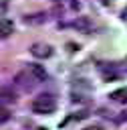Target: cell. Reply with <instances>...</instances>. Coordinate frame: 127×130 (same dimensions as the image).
Instances as JSON below:
<instances>
[{
	"mask_svg": "<svg viewBox=\"0 0 127 130\" xmlns=\"http://www.w3.org/2000/svg\"><path fill=\"white\" fill-rule=\"evenodd\" d=\"M73 26H75L79 32H91V30H93V22H91L89 16H77V18L73 20Z\"/></svg>",
	"mask_w": 127,
	"mask_h": 130,
	"instance_id": "4",
	"label": "cell"
},
{
	"mask_svg": "<svg viewBox=\"0 0 127 130\" xmlns=\"http://www.w3.org/2000/svg\"><path fill=\"white\" fill-rule=\"evenodd\" d=\"M30 53H32V57H36V59H48V57L52 55V47L46 45V43H34V45L30 47Z\"/></svg>",
	"mask_w": 127,
	"mask_h": 130,
	"instance_id": "3",
	"label": "cell"
},
{
	"mask_svg": "<svg viewBox=\"0 0 127 130\" xmlns=\"http://www.w3.org/2000/svg\"><path fill=\"white\" fill-rule=\"evenodd\" d=\"M14 83L18 85V87H22V89H26V91H30L32 87H34V83H36V79L30 75V71L26 69V71H18L16 75H14Z\"/></svg>",
	"mask_w": 127,
	"mask_h": 130,
	"instance_id": "2",
	"label": "cell"
},
{
	"mask_svg": "<svg viewBox=\"0 0 127 130\" xmlns=\"http://www.w3.org/2000/svg\"><path fill=\"white\" fill-rule=\"evenodd\" d=\"M71 8H73V10H79V8H81V2H79V0H71Z\"/></svg>",
	"mask_w": 127,
	"mask_h": 130,
	"instance_id": "11",
	"label": "cell"
},
{
	"mask_svg": "<svg viewBox=\"0 0 127 130\" xmlns=\"http://www.w3.org/2000/svg\"><path fill=\"white\" fill-rule=\"evenodd\" d=\"M0 102H2V104H12V102H16V93L12 91V87H0Z\"/></svg>",
	"mask_w": 127,
	"mask_h": 130,
	"instance_id": "7",
	"label": "cell"
},
{
	"mask_svg": "<svg viewBox=\"0 0 127 130\" xmlns=\"http://www.w3.org/2000/svg\"><path fill=\"white\" fill-rule=\"evenodd\" d=\"M46 12H36V14H28V16H24V22L26 24H32V26H38V24H42V22H46Z\"/></svg>",
	"mask_w": 127,
	"mask_h": 130,
	"instance_id": "6",
	"label": "cell"
},
{
	"mask_svg": "<svg viewBox=\"0 0 127 130\" xmlns=\"http://www.w3.org/2000/svg\"><path fill=\"white\" fill-rule=\"evenodd\" d=\"M8 120H10V114H8V110L0 108V126H2V124H6Z\"/></svg>",
	"mask_w": 127,
	"mask_h": 130,
	"instance_id": "10",
	"label": "cell"
},
{
	"mask_svg": "<svg viewBox=\"0 0 127 130\" xmlns=\"http://www.w3.org/2000/svg\"><path fill=\"white\" fill-rule=\"evenodd\" d=\"M121 16H123V18H127V8H123V12H121Z\"/></svg>",
	"mask_w": 127,
	"mask_h": 130,
	"instance_id": "14",
	"label": "cell"
},
{
	"mask_svg": "<svg viewBox=\"0 0 127 130\" xmlns=\"http://www.w3.org/2000/svg\"><path fill=\"white\" fill-rule=\"evenodd\" d=\"M56 108L54 104V98L50 93H40L32 100V112L34 114H52Z\"/></svg>",
	"mask_w": 127,
	"mask_h": 130,
	"instance_id": "1",
	"label": "cell"
},
{
	"mask_svg": "<svg viewBox=\"0 0 127 130\" xmlns=\"http://www.w3.org/2000/svg\"><path fill=\"white\" fill-rule=\"evenodd\" d=\"M28 71H30V75H32L36 81H44V79L48 77L44 65H40V63H28Z\"/></svg>",
	"mask_w": 127,
	"mask_h": 130,
	"instance_id": "5",
	"label": "cell"
},
{
	"mask_svg": "<svg viewBox=\"0 0 127 130\" xmlns=\"http://www.w3.org/2000/svg\"><path fill=\"white\" fill-rule=\"evenodd\" d=\"M115 120H117V122H125V120H127V112H121V116L115 118Z\"/></svg>",
	"mask_w": 127,
	"mask_h": 130,
	"instance_id": "12",
	"label": "cell"
},
{
	"mask_svg": "<svg viewBox=\"0 0 127 130\" xmlns=\"http://www.w3.org/2000/svg\"><path fill=\"white\" fill-rule=\"evenodd\" d=\"M111 100H115V102H127V87H121V89H115V91H111V95H109Z\"/></svg>",
	"mask_w": 127,
	"mask_h": 130,
	"instance_id": "9",
	"label": "cell"
},
{
	"mask_svg": "<svg viewBox=\"0 0 127 130\" xmlns=\"http://www.w3.org/2000/svg\"><path fill=\"white\" fill-rule=\"evenodd\" d=\"M85 130H101L99 126H89V128H85Z\"/></svg>",
	"mask_w": 127,
	"mask_h": 130,
	"instance_id": "13",
	"label": "cell"
},
{
	"mask_svg": "<svg viewBox=\"0 0 127 130\" xmlns=\"http://www.w3.org/2000/svg\"><path fill=\"white\" fill-rule=\"evenodd\" d=\"M0 2H2V0H0Z\"/></svg>",
	"mask_w": 127,
	"mask_h": 130,
	"instance_id": "15",
	"label": "cell"
},
{
	"mask_svg": "<svg viewBox=\"0 0 127 130\" xmlns=\"http://www.w3.org/2000/svg\"><path fill=\"white\" fill-rule=\"evenodd\" d=\"M12 30H14L12 20H8V18H0V37L4 39V37H8V35H12Z\"/></svg>",
	"mask_w": 127,
	"mask_h": 130,
	"instance_id": "8",
	"label": "cell"
}]
</instances>
